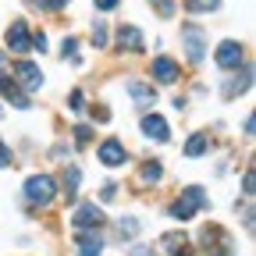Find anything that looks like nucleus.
Wrapping results in <instances>:
<instances>
[{
  "label": "nucleus",
  "mask_w": 256,
  "mask_h": 256,
  "mask_svg": "<svg viewBox=\"0 0 256 256\" xmlns=\"http://www.w3.org/2000/svg\"><path fill=\"white\" fill-rule=\"evenodd\" d=\"M206 203H210L206 188H203V185H188V188L182 192V196L171 203V210H168V214H171L174 220H192L200 210H206Z\"/></svg>",
  "instance_id": "1"
},
{
  "label": "nucleus",
  "mask_w": 256,
  "mask_h": 256,
  "mask_svg": "<svg viewBox=\"0 0 256 256\" xmlns=\"http://www.w3.org/2000/svg\"><path fill=\"white\" fill-rule=\"evenodd\" d=\"M25 200L32 206H50L57 200V182L50 174H28L25 178Z\"/></svg>",
  "instance_id": "2"
},
{
  "label": "nucleus",
  "mask_w": 256,
  "mask_h": 256,
  "mask_svg": "<svg viewBox=\"0 0 256 256\" xmlns=\"http://www.w3.org/2000/svg\"><path fill=\"white\" fill-rule=\"evenodd\" d=\"M182 43H185V54H188L192 64H200L206 57V36H203V28L196 22H185L182 25Z\"/></svg>",
  "instance_id": "3"
},
{
  "label": "nucleus",
  "mask_w": 256,
  "mask_h": 256,
  "mask_svg": "<svg viewBox=\"0 0 256 256\" xmlns=\"http://www.w3.org/2000/svg\"><path fill=\"white\" fill-rule=\"evenodd\" d=\"M4 40H8V50L4 54H28L32 50V32L25 25V18H14L4 32Z\"/></svg>",
  "instance_id": "4"
},
{
  "label": "nucleus",
  "mask_w": 256,
  "mask_h": 256,
  "mask_svg": "<svg viewBox=\"0 0 256 256\" xmlns=\"http://www.w3.org/2000/svg\"><path fill=\"white\" fill-rule=\"evenodd\" d=\"M104 224V210L96 203H78V210L72 214V228L75 232H96Z\"/></svg>",
  "instance_id": "5"
},
{
  "label": "nucleus",
  "mask_w": 256,
  "mask_h": 256,
  "mask_svg": "<svg viewBox=\"0 0 256 256\" xmlns=\"http://www.w3.org/2000/svg\"><path fill=\"white\" fill-rule=\"evenodd\" d=\"M242 43L238 40H224L220 46H217V54H214V60H217V68H224V72H235L238 64H242Z\"/></svg>",
  "instance_id": "6"
},
{
  "label": "nucleus",
  "mask_w": 256,
  "mask_h": 256,
  "mask_svg": "<svg viewBox=\"0 0 256 256\" xmlns=\"http://www.w3.org/2000/svg\"><path fill=\"white\" fill-rule=\"evenodd\" d=\"M96 156H100V164H107V168H121L128 160V150H124L121 139H104L100 150H96Z\"/></svg>",
  "instance_id": "7"
},
{
  "label": "nucleus",
  "mask_w": 256,
  "mask_h": 256,
  "mask_svg": "<svg viewBox=\"0 0 256 256\" xmlns=\"http://www.w3.org/2000/svg\"><path fill=\"white\" fill-rule=\"evenodd\" d=\"M11 78H14V82H18L25 92H32V89H40V86H43V75H40V68H36L32 60H18Z\"/></svg>",
  "instance_id": "8"
},
{
  "label": "nucleus",
  "mask_w": 256,
  "mask_h": 256,
  "mask_svg": "<svg viewBox=\"0 0 256 256\" xmlns=\"http://www.w3.org/2000/svg\"><path fill=\"white\" fill-rule=\"evenodd\" d=\"M139 128H142V136L153 139V142H168V139H171V128H168V121L160 118V114H146V118L139 121Z\"/></svg>",
  "instance_id": "9"
},
{
  "label": "nucleus",
  "mask_w": 256,
  "mask_h": 256,
  "mask_svg": "<svg viewBox=\"0 0 256 256\" xmlns=\"http://www.w3.org/2000/svg\"><path fill=\"white\" fill-rule=\"evenodd\" d=\"M150 75H153V82H160V86L178 82V60H174V57H156L153 68H150Z\"/></svg>",
  "instance_id": "10"
},
{
  "label": "nucleus",
  "mask_w": 256,
  "mask_h": 256,
  "mask_svg": "<svg viewBox=\"0 0 256 256\" xmlns=\"http://www.w3.org/2000/svg\"><path fill=\"white\" fill-rule=\"evenodd\" d=\"M0 96H8V100H11L14 107H22V110H28V107H32L28 92H25L14 78H8V75H0Z\"/></svg>",
  "instance_id": "11"
},
{
  "label": "nucleus",
  "mask_w": 256,
  "mask_h": 256,
  "mask_svg": "<svg viewBox=\"0 0 256 256\" xmlns=\"http://www.w3.org/2000/svg\"><path fill=\"white\" fill-rule=\"evenodd\" d=\"M124 89L132 92L136 107H150V104H156V86H153V82H139V78H128V86H124Z\"/></svg>",
  "instance_id": "12"
},
{
  "label": "nucleus",
  "mask_w": 256,
  "mask_h": 256,
  "mask_svg": "<svg viewBox=\"0 0 256 256\" xmlns=\"http://www.w3.org/2000/svg\"><path fill=\"white\" fill-rule=\"evenodd\" d=\"M75 252H78V256H100V252H104L100 232H78V235H75Z\"/></svg>",
  "instance_id": "13"
},
{
  "label": "nucleus",
  "mask_w": 256,
  "mask_h": 256,
  "mask_svg": "<svg viewBox=\"0 0 256 256\" xmlns=\"http://www.w3.org/2000/svg\"><path fill=\"white\" fill-rule=\"evenodd\" d=\"M118 46L121 50H128V54H139L146 43H142V32L136 28V25H121L118 28Z\"/></svg>",
  "instance_id": "14"
},
{
  "label": "nucleus",
  "mask_w": 256,
  "mask_h": 256,
  "mask_svg": "<svg viewBox=\"0 0 256 256\" xmlns=\"http://www.w3.org/2000/svg\"><path fill=\"white\" fill-rule=\"evenodd\" d=\"M249 86H252V72L242 68V75H235L228 86H224V100H235V92H246Z\"/></svg>",
  "instance_id": "15"
},
{
  "label": "nucleus",
  "mask_w": 256,
  "mask_h": 256,
  "mask_svg": "<svg viewBox=\"0 0 256 256\" xmlns=\"http://www.w3.org/2000/svg\"><path fill=\"white\" fill-rule=\"evenodd\" d=\"M206 150H210V136H206V132H196V136H188V142H185V156L200 160Z\"/></svg>",
  "instance_id": "16"
},
{
  "label": "nucleus",
  "mask_w": 256,
  "mask_h": 256,
  "mask_svg": "<svg viewBox=\"0 0 256 256\" xmlns=\"http://www.w3.org/2000/svg\"><path fill=\"white\" fill-rule=\"evenodd\" d=\"M78 182H82V168L72 164L68 171H64V192H68V203H75V188H78Z\"/></svg>",
  "instance_id": "17"
},
{
  "label": "nucleus",
  "mask_w": 256,
  "mask_h": 256,
  "mask_svg": "<svg viewBox=\"0 0 256 256\" xmlns=\"http://www.w3.org/2000/svg\"><path fill=\"white\" fill-rule=\"evenodd\" d=\"M160 178H164V168H160V160H150V164H142V171H139V182H142V185H156Z\"/></svg>",
  "instance_id": "18"
},
{
  "label": "nucleus",
  "mask_w": 256,
  "mask_h": 256,
  "mask_svg": "<svg viewBox=\"0 0 256 256\" xmlns=\"http://www.w3.org/2000/svg\"><path fill=\"white\" fill-rule=\"evenodd\" d=\"M185 8H188L192 14H210V11L220 8V0H185Z\"/></svg>",
  "instance_id": "19"
},
{
  "label": "nucleus",
  "mask_w": 256,
  "mask_h": 256,
  "mask_svg": "<svg viewBox=\"0 0 256 256\" xmlns=\"http://www.w3.org/2000/svg\"><path fill=\"white\" fill-rule=\"evenodd\" d=\"M118 235H121V238H136V235H139V220H136V217H121V220H118Z\"/></svg>",
  "instance_id": "20"
},
{
  "label": "nucleus",
  "mask_w": 256,
  "mask_h": 256,
  "mask_svg": "<svg viewBox=\"0 0 256 256\" xmlns=\"http://www.w3.org/2000/svg\"><path fill=\"white\" fill-rule=\"evenodd\" d=\"M60 57H64V60H68V57H72V60H78V40H75V36H68V40H64Z\"/></svg>",
  "instance_id": "21"
},
{
  "label": "nucleus",
  "mask_w": 256,
  "mask_h": 256,
  "mask_svg": "<svg viewBox=\"0 0 256 256\" xmlns=\"http://www.w3.org/2000/svg\"><path fill=\"white\" fill-rule=\"evenodd\" d=\"M92 46H107V25L104 22L92 25Z\"/></svg>",
  "instance_id": "22"
},
{
  "label": "nucleus",
  "mask_w": 256,
  "mask_h": 256,
  "mask_svg": "<svg viewBox=\"0 0 256 256\" xmlns=\"http://www.w3.org/2000/svg\"><path fill=\"white\" fill-rule=\"evenodd\" d=\"M89 139H92V128H89V124H75V142L86 146Z\"/></svg>",
  "instance_id": "23"
},
{
  "label": "nucleus",
  "mask_w": 256,
  "mask_h": 256,
  "mask_svg": "<svg viewBox=\"0 0 256 256\" xmlns=\"http://www.w3.org/2000/svg\"><path fill=\"white\" fill-rule=\"evenodd\" d=\"M128 256H156V249H153V246H146V242H136L132 249H128Z\"/></svg>",
  "instance_id": "24"
},
{
  "label": "nucleus",
  "mask_w": 256,
  "mask_h": 256,
  "mask_svg": "<svg viewBox=\"0 0 256 256\" xmlns=\"http://www.w3.org/2000/svg\"><path fill=\"white\" fill-rule=\"evenodd\" d=\"M68 104H72V110H86V92H82V89H75Z\"/></svg>",
  "instance_id": "25"
},
{
  "label": "nucleus",
  "mask_w": 256,
  "mask_h": 256,
  "mask_svg": "<svg viewBox=\"0 0 256 256\" xmlns=\"http://www.w3.org/2000/svg\"><path fill=\"white\" fill-rule=\"evenodd\" d=\"M114 196H118V182H107V185H104V192H100V200H104V203H110Z\"/></svg>",
  "instance_id": "26"
},
{
  "label": "nucleus",
  "mask_w": 256,
  "mask_h": 256,
  "mask_svg": "<svg viewBox=\"0 0 256 256\" xmlns=\"http://www.w3.org/2000/svg\"><path fill=\"white\" fill-rule=\"evenodd\" d=\"M32 50H46V32H36V36H32Z\"/></svg>",
  "instance_id": "27"
},
{
  "label": "nucleus",
  "mask_w": 256,
  "mask_h": 256,
  "mask_svg": "<svg viewBox=\"0 0 256 256\" xmlns=\"http://www.w3.org/2000/svg\"><path fill=\"white\" fill-rule=\"evenodd\" d=\"M0 168H11V150L4 146V139H0Z\"/></svg>",
  "instance_id": "28"
},
{
  "label": "nucleus",
  "mask_w": 256,
  "mask_h": 256,
  "mask_svg": "<svg viewBox=\"0 0 256 256\" xmlns=\"http://www.w3.org/2000/svg\"><path fill=\"white\" fill-rule=\"evenodd\" d=\"M92 4H96V11H114L121 0H92Z\"/></svg>",
  "instance_id": "29"
},
{
  "label": "nucleus",
  "mask_w": 256,
  "mask_h": 256,
  "mask_svg": "<svg viewBox=\"0 0 256 256\" xmlns=\"http://www.w3.org/2000/svg\"><path fill=\"white\" fill-rule=\"evenodd\" d=\"M64 4H68V0H40L43 11H57V8H64Z\"/></svg>",
  "instance_id": "30"
},
{
  "label": "nucleus",
  "mask_w": 256,
  "mask_h": 256,
  "mask_svg": "<svg viewBox=\"0 0 256 256\" xmlns=\"http://www.w3.org/2000/svg\"><path fill=\"white\" fill-rule=\"evenodd\" d=\"M252 188H256V185H252V171H246V178H242V192H246V196H252Z\"/></svg>",
  "instance_id": "31"
},
{
  "label": "nucleus",
  "mask_w": 256,
  "mask_h": 256,
  "mask_svg": "<svg viewBox=\"0 0 256 256\" xmlns=\"http://www.w3.org/2000/svg\"><path fill=\"white\" fill-rule=\"evenodd\" d=\"M4 72H8V54L0 50V75H4Z\"/></svg>",
  "instance_id": "32"
}]
</instances>
